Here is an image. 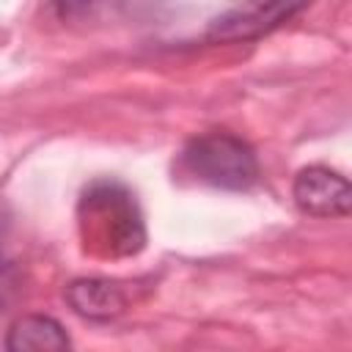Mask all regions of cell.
I'll use <instances>...</instances> for the list:
<instances>
[{"instance_id": "obj_5", "label": "cell", "mask_w": 352, "mask_h": 352, "mask_svg": "<svg viewBox=\"0 0 352 352\" xmlns=\"http://www.w3.org/2000/svg\"><path fill=\"white\" fill-rule=\"evenodd\" d=\"M66 300L74 308V314L94 319V322H110L126 308V297L118 283L104 278H80L66 286Z\"/></svg>"}, {"instance_id": "obj_6", "label": "cell", "mask_w": 352, "mask_h": 352, "mask_svg": "<svg viewBox=\"0 0 352 352\" xmlns=\"http://www.w3.org/2000/svg\"><path fill=\"white\" fill-rule=\"evenodd\" d=\"M6 346L11 352H55V349H69L72 341L58 319L44 314H30L11 324Z\"/></svg>"}, {"instance_id": "obj_7", "label": "cell", "mask_w": 352, "mask_h": 352, "mask_svg": "<svg viewBox=\"0 0 352 352\" xmlns=\"http://www.w3.org/2000/svg\"><path fill=\"white\" fill-rule=\"evenodd\" d=\"M104 0H55V11L60 19H85Z\"/></svg>"}, {"instance_id": "obj_8", "label": "cell", "mask_w": 352, "mask_h": 352, "mask_svg": "<svg viewBox=\"0 0 352 352\" xmlns=\"http://www.w3.org/2000/svg\"><path fill=\"white\" fill-rule=\"evenodd\" d=\"M8 228H11V212H8V204H6L3 195H0V248H3V242H6Z\"/></svg>"}, {"instance_id": "obj_4", "label": "cell", "mask_w": 352, "mask_h": 352, "mask_svg": "<svg viewBox=\"0 0 352 352\" xmlns=\"http://www.w3.org/2000/svg\"><path fill=\"white\" fill-rule=\"evenodd\" d=\"M300 212L314 217H346L352 206V190L346 176L324 165H308L297 173L292 187Z\"/></svg>"}, {"instance_id": "obj_1", "label": "cell", "mask_w": 352, "mask_h": 352, "mask_svg": "<svg viewBox=\"0 0 352 352\" xmlns=\"http://www.w3.org/2000/svg\"><path fill=\"white\" fill-rule=\"evenodd\" d=\"M77 217L82 245L96 256H135L146 242L138 201L118 182H94L80 198Z\"/></svg>"}, {"instance_id": "obj_2", "label": "cell", "mask_w": 352, "mask_h": 352, "mask_svg": "<svg viewBox=\"0 0 352 352\" xmlns=\"http://www.w3.org/2000/svg\"><path fill=\"white\" fill-rule=\"evenodd\" d=\"M182 168L220 190H250L258 182V160L248 140L231 132H206L192 138L182 151Z\"/></svg>"}, {"instance_id": "obj_3", "label": "cell", "mask_w": 352, "mask_h": 352, "mask_svg": "<svg viewBox=\"0 0 352 352\" xmlns=\"http://www.w3.org/2000/svg\"><path fill=\"white\" fill-rule=\"evenodd\" d=\"M308 6L311 0H239L209 22L206 38L217 44L253 41L278 30Z\"/></svg>"}]
</instances>
